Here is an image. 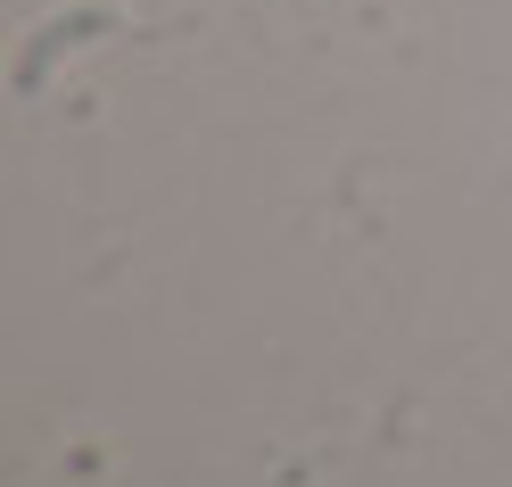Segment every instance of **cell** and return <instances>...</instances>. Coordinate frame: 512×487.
<instances>
[{
  "label": "cell",
  "instance_id": "6da1fadb",
  "mask_svg": "<svg viewBox=\"0 0 512 487\" xmlns=\"http://www.w3.org/2000/svg\"><path fill=\"white\" fill-rule=\"evenodd\" d=\"M108 25H116L108 9H67V17H50L42 34L17 50V67H9V91H25V100H34V91H42V75L58 67V58H67V50H83V42H100Z\"/></svg>",
  "mask_w": 512,
  "mask_h": 487
}]
</instances>
